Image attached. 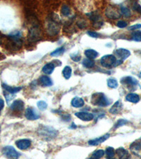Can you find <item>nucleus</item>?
I'll return each mask as SVG.
<instances>
[{"label":"nucleus","mask_w":141,"mask_h":159,"mask_svg":"<svg viewBox=\"0 0 141 159\" xmlns=\"http://www.w3.org/2000/svg\"><path fill=\"white\" fill-rule=\"evenodd\" d=\"M91 102L93 105L100 107H106L111 103V101L102 93H96L93 94L91 98Z\"/></svg>","instance_id":"nucleus-1"},{"label":"nucleus","mask_w":141,"mask_h":159,"mask_svg":"<svg viewBox=\"0 0 141 159\" xmlns=\"http://www.w3.org/2000/svg\"><path fill=\"white\" fill-rule=\"evenodd\" d=\"M38 134L40 136H43V137L47 138V139H52L57 137L58 134V132L54 128L50 127L47 126H42L40 127L38 130Z\"/></svg>","instance_id":"nucleus-2"},{"label":"nucleus","mask_w":141,"mask_h":159,"mask_svg":"<svg viewBox=\"0 0 141 159\" xmlns=\"http://www.w3.org/2000/svg\"><path fill=\"white\" fill-rule=\"evenodd\" d=\"M47 31L50 35H56L59 31V23L54 17L49 18L47 24Z\"/></svg>","instance_id":"nucleus-3"},{"label":"nucleus","mask_w":141,"mask_h":159,"mask_svg":"<svg viewBox=\"0 0 141 159\" xmlns=\"http://www.w3.org/2000/svg\"><path fill=\"white\" fill-rule=\"evenodd\" d=\"M117 61V60L115 56L112 55V54H106L101 58L100 64L102 67L105 68H111L116 67Z\"/></svg>","instance_id":"nucleus-4"},{"label":"nucleus","mask_w":141,"mask_h":159,"mask_svg":"<svg viewBox=\"0 0 141 159\" xmlns=\"http://www.w3.org/2000/svg\"><path fill=\"white\" fill-rule=\"evenodd\" d=\"M3 153L6 156L10 159H18L20 156V154L13 146H6L3 149Z\"/></svg>","instance_id":"nucleus-5"},{"label":"nucleus","mask_w":141,"mask_h":159,"mask_svg":"<svg viewBox=\"0 0 141 159\" xmlns=\"http://www.w3.org/2000/svg\"><path fill=\"white\" fill-rule=\"evenodd\" d=\"M40 38V32L38 28L35 27L31 28L29 31V34H28V40L30 42H36L39 40Z\"/></svg>","instance_id":"nucleus-6"},{"label":"nucleus","mask_w":141,"mask_h":159,"mask_svg":"<svg viewBox=\"0 0 141 159\" xmlns=\"http://www.w3.org/2000/svg\"><path fill=\"white\" fill-rule=\"evenodd\" d=\"M105 15L106 17L111 19H117L120 18L121 14L120 12L117 10V8L114 7H109L105 11Z\"/></svg>","instance_id":"nucleus-7"},{"label":"nucleus","mask_w":141,"mask_h":159,"mask_svg":"<svg viewBox=\"0 0 141 159\" xmlns=\"http://www.w3.org/2000/svg\"><path fill=\"white\" fill-rule=\"evenodd\" d=\"M25 116L29 120H36L40 118V115L32 107H28L25 112Z\"/></svg>","instance_id":"nucleus-8"},{"label":"nucleus","mask_w":141,"mask_h":159,"mask_svg":"<svg viewBox=\"0 0 141 159\" xmlns=\"http://www.w3.org/2000/svg\"><path fill=\"white\" fill-rule=\"evenodd\" d=\"M114 53H115V54L118 57H119V60H121L122 62L126 60V59L131 55L130 51L123 48L117 49V50L114 51Z\"/></svg>","instance_id":"nucleus-9"},{"label":"nucleus","mask_w":141,"mask_h":159,"mask_svg":"<svg viewBox=\"0 0 141 159\" xmlns=\"http://www.w3.org/2000/svg\"><path fill=\"white\" fill-rule=\"evenodd\" d=\"M75 115L79 117L80 120L85 121V122H89V121L93 120L94 118V115L92 113H87V112H79V113H75Z\"/></svg>","instance_id":"nucleus-10"},{"label":"nucleus","mask_w":141,"mask_h":159,"mask_svg":"<svg viewBox=\"0 0 141 159\" xmlns=\"http://www.w3.org/2000/svg\"><path fill=\"white\" fill-rule=\"evenodd\" d=\"M121 84L126 85L127 86L136 87L138 84V81L132 77H126L121 79Z\"/></svg>","instance_id":"nucleus-11"},{"label":"nucleus","mask_w":141,"mask_h":159,"mask_svg":"<svg viewBox=\"0 0 141 159\" xmlns=\"http://www.w3.org/2000/svg\"><path fill=\"white\" fill-rule=\"evenodd\" d=\"M16 145L19 149H21V150H25V149H27L30 146V145H31V141H30L29 139H20L16 141Z\"/></svg>","instance_id":"nucleus-12"},{"label":"nucleus","mask_w":141,"mask_h":159,"mask_svg":"<svg viewBox=\"0 0 141 159\" xmlns=\"http://www.w3.org/2000/svg\"><path fill=\"white\" fill-rule=\"evenodd\" d=\"M109 136H110L109 134H104V135L102 136V137L97 138V139L90 140L88 141V144L90 146H98L99 144H100L104 142L106 139H109Z\"/></svg>","instance_id":"nucleus-13"},{"label":"nucleus","mask_w":141,"mask_h":159,"mask_svg":"<svg viewBox=\"0 0 141 159\" xmlns=\"http://www.w3.org/2000/svg\"><path fill=\"white\" fill-rule=\"evenodd\" d=\"M10 108L11 110L13 111H16V112H20L22 111L24 108V103L23 101H22L21 100H17L13 102V103L11 104Z\"/></svg>","instance_id":"nucleus-14"},{"label":"nucleus","mask_w":141,"mask_h":159,"mask_svg":"<svg viewBox=\"0 0 141 159\" xmlns=\"http://www.w3.org/2000/svg\"><path fill=\"white\" fill-rule=\"evenodd\" d=\"M116 153L119 156V159H131V154H129V151L126 150L123 147H120V148L117 149Z\"/></svg>","instance_id":"nucleus-15"},{"label":"nucleus","mask_w":141,"mask_h":159,"mask_svg":"<svg viewBox=\"0 0 141 159\" xmlns=\"http://www.w3.org/2000/svg\"><path fill=\"white\" fill-rule=\"evenodd\" d=\"M87 15L88 16L90 19L92 20L94 22V24H97V25H99V24H100V26L103 25V22L100 21V16L98 12H96V11H95V12H91L90 13V14H87Z\"/></svg>","instance_id":"nucleus-16"},{"label":"nucleus","mask_w":141,"mask_h":159,"mask_svg":"<svg viewBox=\"0 0 141 159\" xmlns=\"http://www.w3.org/2000/svg\"><path fill=\"white\" fill-rule=\"evenodd\" d=\"M126 100L127 101L131 102V103H137L140 101V96L138 94L134 93H130L126 96Z\"/></svg>","instance_id":"nucleus-17"},{"label":"nucleus","mask_w":141,"mask_h":159,"mask_svg":"<svg viewBox=\"0 0 141 159\" xmlns=\"http://www.w3.org/2000/svg\"><path fill=\"white\" fill-rule=\"evenodd\" d=\"M121 108H122V104H121V101H119L116 102V103L113 105V106L110 108L109 113L113 115L118 114V113L121 110Z\"/></svg>","instance_id":"nucleus-18"},{"label":"nucleus","mask_w":141,"mask_h":159,"mask_svg":"<svg viewBox=\"0 0 141 159\" xmlns=\"http://www.w3.org/2000/svg\"><path fill=\"white\" fill-rule=\"evenodd\" d=\"M40 82L43 86H51L53 84L52 79L47 76H42L40 78Z\"/></svg>","instance_id":"nucleus-19"},{"label":"nucleus","mask_w":141,"mask_h":159,"mask_svg":"<svg viewBox=\"0 0 141 159\" xmlns=\"http://www.w3.org/2000/svg\"><path fill=\"white\" fill-rule=\"evenodd\" d=\"M55 65L52 62H49L45 64L43 67V71L45 74H51L54 71Z\"/></svg>","instance_id":"nucleus-20"},{"label":"nucleus","mask_w":141,"mask_h":159,"mask_svg":"<svg viewBox=\"0 0 141 159\" xmlns=\"http://www.w3.org/2000/svg\"><path fill=\"white\" fill-rule=\"evenodd\" d=\"M84 104L85 103L83 98L79 97L73 98L71 101V105L74 107H82Z\"/></svg>","instance_id":"nucleus-21"},{"label":"nucleus","mask_w":141,"mask_h":159,"mask_svg":"<svg viewBox=\"0 0 141 159\" xmlns=\"http://www.w3.org/2000/svg\"><path fill=\"white\" fill-rule=\"evenodd\" d=\"M2 87L4 88L6 91H7V92H9V93H11V94H14V93H18L22 89L21 87H12V86H9V85H7L5 84H2Z\"/></svg>","instance_id":"nucleus-22"},{"label":"nucleus","mask_w":141,"mask_h":159,"mask_svg":"<svg viewBox=\"0 0 141 159\" xmlns=\"http://www.w3.org/2000/svg\"><path fill=\"white\" fill-rule=\"evenodd\" d=\"M85 55L88 59L90 60H94L96 57H98L99 55V53L96 50H92V49H88L85 51Z\"/></svg>","instance_id":"nucleus-23"},{"label":"nucleus","mask_w":141,"mask_h":159,"mask_svg":"<svg viewBox=\"0 0 141 159\" xmlns=\"http://www.w3.org/2000/svg\"><path fill=\"white\" fill-rule=\"evenodd\" d=\"M104 154H105V151L104 150H102V149L97 150L93 152L92 156H91V157L89 159H100L102 158V157L104 156Z\"/></svg>","instance_id":"nucleus-24"},{"label":"nucleus","mask_w":141,"mask_h":159,"mask_svg":"<svg viewBox=\"0 0 141 159\" xmlns=\"http://www.w3.org/2000/svg\"><path fill=\"white\" fill-rule=\"evenodd\" d=\"M72 69L69 66H66L62 71V74L66 79H69L71 77Z\"/></svg>","instance_id":"nucleus-25"},{"label":"nucleus","mask_w":141,"mask_h":159,"mask_svg":"<svg viewBox=\"0 0 141 159\" xmlns=\"http://www.w3.org/2000/svg\"><path fill=\"white\" fill-rule=\"evenodd\" d=\"M131 39L136 42H141V31H136L131 34Z\"/></svg>","instance_id":"nucleus-26"},{"label":"nucleus","mask_w":141,"mask_h":159,"mask_svg":"<svg viewBox=\"0 0 141 159\" xmlns=\"http://www.w3.org/2000/svg\"><path fill=\"white\" fill-rule=\"evenodd\" d=\"M83 65L86 68H92L95 66V62L93 60H90V59H84L83 60V62H82Z\"/></svg>","instance_id":"nucleus-27"},{"label":"nucleus","mask_w":141,"mask_h":159,"mask_svg":"<svg viewBox=\"0 0 141 159\" xmlns=\"http://www.w3.org/2000/svg\"><path fill=\"white\" fill-rule=\"evenodd\" d=\"M107 86L109 88H117L118 87V81L116 79L110 78L107 79Z\"/></svg>","instance_id":"nucleus-28"},{"label":"nucleus","mask_w":141,"mask_h":159,"mask_svg":"<svg viewBox=\"0 0 141 159\" xmlns=\"http://www.w3.org/2000/svg\"><path fill=\"white\" fill-rule=\"evenodd\" d=\"M130 149L131 150L135 151H140L141 150V139L138 140V141H134L131 144L130 146Z\"/></svg>","instance_id":"nucleus-29"},{"label":"nucleus","mask_w":141,"mask_h":159,"mask_svg":"<svg viewBox=\"0 0 141 159\" xmlns=\"http://www.w3.org/2000/svg\"><path fill=\"white\" fill-rule=\"evenodd\" d=\"M64 51H65V48H64V47H60V48H57L55 50L53 51V52L50 54V55L52 57L60 56L61 54H62L64 52Z\"/></svg>","instance_id":"nucleus-30"},{"label":"nucleus","mask_w":141,"mask_h":159,"mask_svg":"<svg viewBox=\"0 0 141 159\" xmlns=\"http://www.w3.org/2000/svg\"><path fill=\"white\" fill-rule=\"evenodd\" d=\"M61 13L64 16H68L70 14V7L67 5H63L62 9H61Z\"/></svg>","instance_id":"nucleus-31"},{"label":"nucleus","mask_w":141,"mask_h":159,"mask_svg":"<svg viewBox=\"0 0 141 159\" xmlns=\"http://www.w3.org/2000/svg\"><path fill=\"white\" fill-rule=\"evenodd\" d=\"M120 11H121V13L122 14L123 16L126 17H129L131 16V10L129 9L128 7H121V9H120Z\"/></svg>","instance_id":"nucleus-32"},{"label":"nucleus","mask_w":141,"mask_h":159,"mask_svg":"<svg viewBox=\"0 0 141 159\" xmlns=\"http://www.w3.org/2000/svg\"><path fill=\"white\" fill-rule=\"evenodd\" d=\"M105 154L107 156V158H113L115 155V151H114V148L111 146L107 147L105 151Z\"/></svg>","instance_id":"nucleus-33"},{"label":"nucleus","mask_w":141,"mask_h":159,"mask_svg":"<svg viewBox=\"0 0 141 159\" xmlns=\"http://www.w3.org/2000/svg\"><path fill=\"white\" fill-rule=\"evenodd\" d=\"M128 122H129V121L128 120H123V119H121V120H119L117 123H116L115 126H114V128L115 129L119 128V127H120L125 125V124H127Z\"/></svg>","instance_id":"nucleus-34"},{"label":"nucleus","mask_w":141,"mask_h":159,"mask_svg":"<svg viewBox=\"0 0 141 159\" xmlns=\"http://www.w3.org/2000/svg\"><path fill=\"white\" fill-rule=\"evenodd\" d=\"M37 107L40 110H46V108L47 107V104L45 103V101H39L37 103Z\"/></svg>","instance_id":"nucleus-35"},{"label":"nucleus","mask_w":141,"mask_h":159,"mask_svg":"<svg viewBox=\"0 0 141 159\" xmlns=\"http://www.w3.org/2000/svg\"><path fill=\"white\" fill-rule=\"evenodd\" d=\"M133 9L141 14V6L138 2H135L133 5Z\"/></svg>","instance_id":"nucleus-36"},{"label":"nucleus","mask_w":141,"mask_h":159,"mask_svg":"<svg viewBox=\"0 0 141 159\" xmlns=\"http://www.w3.org/2000/svg\"><path fill=\"white\" fill-rule=\"evenodd\" d=\"M117 26L120 28H126L127 26V23L124 21H119L117 23Z\"/></svg>","instance_id":"nucleus-37"},{"label":"nucleus","mask_w":141,"mask_h":159,"mask_svg":"<svg viewBox=\"0 0 141 159\" xmlns=\"http://www.w3.org/2000/svg\"><path fill=\"white\" fill-rule=\"evenodd\" d=\"M141 28V24H135V25H133L130 26V27L128 28V30L129 31H134V30H137V29H140Z\"/></svg>","instance_id":"nucleus-38"},{"label":"nucleus","mask_w":141,"mask_h":159,"mask_svg":"<svg viewBox=\"0 0 141 159\" xmlns=\"http://www.w3.org/2000/svg\"><path fill=\"white\" fill-rule=\"evenodd\" d=\"M87 35H89V36L92 37V38H98L100 37V34L96 33V32H94V31H87Z\"/></svg>","instance_id":"nucleus-39"},{"label":"nucleus","mask_w":141,"mask_h":159,"mask_svg":"<svg viewBox=\"0 0 141 159\" xmlns=\"http://www.w3.org/2000/svg\"><path fill=\"white\" fill-rule=\"evenodd\" d=\"M70 58L72 59V60H73L74 62H79L81 60V57L79 55V54H75V55H70Z\"/></svg>","instance_id":"nucleus-40"},{"label":"nucleus","mask_w":141,"mask_h":159,"mask_svg":"<svg viewBox=\"0 0 141 159\" xmlns=\"http://www.w3.org/2000/svg\"><path fill=\"white\" fill-rule=\"evenodd\" d=\"M131 159H141V156L136 153H133V154L131 155Z\"/></svg>","instance_id":"nucleus-41"},{"label":"nucleus","mask_w":141,"mask_h":159,"mask_svg":"<svg viewBox=\"0 0 141 159\" xmlns=\"http://www.w3.org/2000/svg\"><path fill=\"white\" fill-rule=\"evenodd\" d=\"M4 107V101L2 98H0V112L2 110Z\"/></svg>","instance_id":"nucleus-42"},{"label":"nucleus","mask_w":141,"mask_h":159,"mask_svg":"<svg viewBox=\"0 0 141 159\" xmlns=\"http://www.w3.org/2000/svg\"><path fill=\"white\" fill-rule=\"evenodd\" d=\"M139 77H140V79H141V72L140 74H139Z\"/></svg>","instance_id":"nucleus-43"},{"label":"nucleus","mask_w":141,"mask_h":159,"mask_svg":"<svg viewBox=\"0 0 141 159\" xmlns=\"http://www.w3.org/2000/svg\"><path fill=\"white\" fill-rule=\"evenodd\" d=\"M107 159H117V158H107Z\"/></svg>","instance_id":"nucleus-44"},{"label":"nucleus","mask_w":141,"mask_h":159,"mask_svg":"<svg viewBox=\"0 0 141 159\" xmlns=\"http://www.w3.org/2000/svg\"><path fill=\"white\" fill-rule=\"evenodd\" d=\"M0 130H1V127H0Z\"/></svg>","instance_id":"nucleus-45"}]
</instances>
